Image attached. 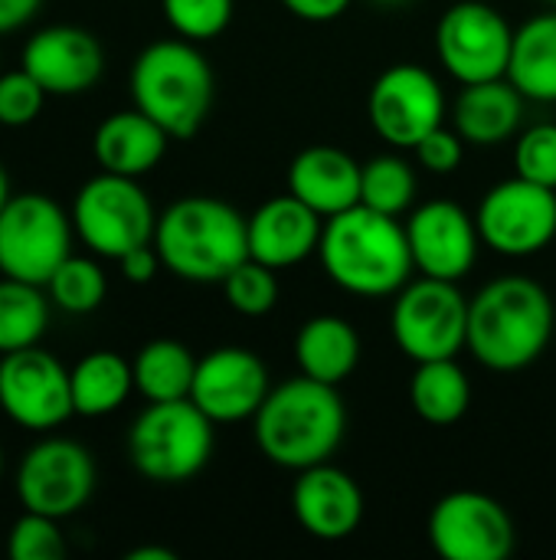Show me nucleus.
Here are the masks:
<instances>
[{
  "instance_id": "1",
  "label": "nucleus",
  "mask_w": 556,
  "mask_h": 560,
  "mask_svg": "<svg viewBox=\"0 0 556 560\" xmlns=\"http://www.w3.org/2000/svg\"><path fill=\"white\" fill-rule=\"evenodd\" d=\"M318 259L328 279L357 299L397 295L416 269L400 217L377 213L364 203L324 220Z\"/></svg>"
},
{
  "instance_id": "2",
  "label": "nucleus",
  "mask_w": 556,
  "mask_h": 560,
  "mask_svg": "<svg viewBox=\"0 0 556 560\" xmlns=\"http://www.w3.org/2000/svg\"><path fill=\"white\" fill-rule=\"evenodd\" d=\"M347 433V407L338 387L292 377L269 390L262 407L252 417V436L259 453L288 472H301L341 450Z\"/></svg>"
},
{
  "instance_id": "3",
  "label": "nucleus",
  "mask_w": 556,
  "mask_h": 560,
  "mask_svg": "<svg viewBox=\"0 0 556 560\" xmlns=\"http://www.w3.org/2000/svg\"><path fill=\"white\" fill-rule=\"evenodd\" d=\"M554 299L528 276H501L469 302V351L498 374L531 368L551 345Z\"/></svg>"
},
{
  "instance_id": "4",
  "label": "nucleus",
  "mask_w": 556,
  "mask_h": 560,
  "mask_svg": "<svg viewBox=\"0 0 556 560\" xmlns=\"http://www.w3.org/2000/svg\"><path fill=\"white\" fill-rule=\"evenodd\" d=\"M154 246L167 272L184 282H223L242 259H249L246 217L216 197H180L161 217Z\"/></svg>"
},
{
  "instance_id": "5",
  "label": "nucleus",
  "mask_w": 556,
  "mask_h": 560,
  "mask_svg": "<svg viewBox=\"0 0 556 560\" xmlns=\"http://www.w3.org/2000/svg\"><path fill=\"white\" fill-rule=\"evenodd\" d=\"M131 102L151 115L170 138H193L210 118L216 98V79L197 43L157 39L144 46L131 66Z\"/></svg>"
},
{
  "instance_id": "6",
  "label": "nucleus",
  "mask_w": 556,
  "mask_h": 560,
  "mask_svg": "<svg viewBox=\"0 0 556 560\" xmlns=\"http://www.w3.org/2000/svg\"><path fill=\"white\" fill-rule=\"evenodd\" d=\"M213 420L187 397L147 404L128 430V456L138 476L157 486L190 482L213 459Z\"/></svg>"
},
{
  "instance_id": "7",
  "label": "nucleus",
  "mask_w": 556,
  "mask_h": 560,
  "mask_svg": "<svg viewBox=\"0 0 556 560\" xmlns=\"http://www.w3.org/2000/svg\"><path fill=\"white\" fill-rule=\"evenodd\" d=\"M72 230L82 246L102 259H121L125 253L154 243L157 213L138 177L95 174L72 200Z\"/></svg>"
},
{
  "instance_id": "8",
  "label": "nucleus",
  "mask_w": 556,
  "mask_h": 560,
  "mask_svg": "<svg viewBox=\"0 0 556 560\" xmlns=\"http://www.w3.org/2000/svg\"><path fill=\"white\" fill-rule=\"evenodd\" d=\"M390 331L397 348L416 364L459 358L469 348V299L449 279L423 276L406 282L393 299Z\"/></svg>"
},
{
  "instance_id": "9",
  "label": "nucleus",
  "mask_w": 556,
  "mask_h": 560,
  "mask_svg": "<svg viewBox=\"0 0 556 560\" xmlns=\"http://www.w3.org/2000/svg\"><path fill=\"white\" fill-rule=\"evenodd\" d=\"M72 217L36 190L10 194L0 210V276L46 285L72 253Z\"/></svg>"
},
{
  "instance_id": "10",
  "label": "nucleus",
  "mask_w": 556,
  "mask_h": 560,
  "mask_svg": "<svg viewBox=\"0 0 556 560\" xmlns=\"http://www.w3.org/2000/svg\"><path fill=\"white\" fill-rule=\"evenodd\" d=\"M514 30L488 0H459L436 23V56L459 85L505 79Z\"/></svg>"
},
{
  "instance_id": "11",
  "label": "nucleus",
  "mask_w": 556,
  "mask_h": 560,
  "mask_svg": "<svg viewBox=\"0 0 556 560\" xmlns=\"http://www.w3.org/2000/svg\"><path fill=\"white\" fill-rule=\"evenodd\" d=\"M482 246L508 259L544 253L556 240V190L524 177L495 184L475 210Z\"/></svg>"
},
{
  "instance_id": "12",
  "label": "nucleus",
  "mask_w": 556,
  "mask_h": 560,
  "mask_svg": "<svg viewBox=\"0 0 556 560\" xmlns=\"http://www.w3.org/2000/svg\"><path fill=\"white\" fill-rule=\"evenodd\" d=\"M95 459L82 443L46 436L33 443L16 466V499L26 512L62 522L85 509L95 492Z\"/></svg>"
},
{
  "instance_id": "13",
  "label": "nucleus",
  "mask_w": 556,
  "mask_h": 560,
  "mask_svg": "<svg viewBox=\"0 0 556 560\" xmlns=\"http://www.w3.org/2000/svg\"><path fill=\"white\" fill-rule=\"evenodd\" d=\"M367 118L380 141L400 151H413L433 128L446 125L442 82L416 62H397L383 69L367 95Z\"/></svg>"
},
{
  "instance_id": "14",
  "label": "nucleus",
  "mask_w": 556,
  "mask_h": 560,
  "mask_svg": "<svg viewBox=\"0 0 556 560\" xmlns=\"http://www.w3.org/2000/svg\"><path fill=\"white\" fill-rule=\"evenodd\" d=\"M426 532L442 560H508L518 535L508 509L475 489L442 495L429 512Z\"/></svg>"
},
{
  "instance_id": "15",
  "label": "nucleus",
  "mask_w": 556,
  "mask_h": 560,
  "mask_svg": "<svg viewBox=\"0 0 556 560\" xmlns=\"http://www.w3.org/2000/svg\"><path fill=\"white\" fill-rule=\"evenodd\" d=\"M0 410L29 433L62 427L75 413L69 371L39 345L0 354Z\"/></svg>"
},
{
  "instance_id": "16",
  "label": "nucleus",
  "mask_w": 556,
  "mask_h": 560,
  "mask_svg": "<svg viewBox=\"0 0 556 560\" xmlns=\"http://www.w3.org/2000/svg\"><path fill=\"white\" fill-rule=\"evenodd\" d=\"M269 390H272V377L265 361L249 348L226 345L197 361L190 400L213 423H239L256 417Z\"/></svg>"
},
{
  "instance_id": "17",
  "label": "nucleus",
  "mask_w": 556,
  "mask_h": 560,
  "mask_svg": "<svg viewBox=\"0 0 556 560\" xmlns=\"http://www.w3.org/2000/svg\"><path fill=\"white\" fill-rule=\"evenodd\" d=\"M413 262L423 276L459 282L475 269L482 236L475 217L456 200H429L406 220Z\"/></svg>"
},
{
  "instance_id": "18",
  "label": "nucleus",
  "mask_w": 556,
  "mask_h": 560,
  "mask_svg": "<svg viewBox=\"0 0 556 560\" xmlns=\"http://www.w3.org/2000/svg\"><path fill=\"white\" fill-rule=\"evenodd\" d=\"M20 62L46 95H82L102 79L105 49L95 33L56 23L26 39Z\"/></svg>"
},
{
  "instance_id": "19",
  "label": "nucleus",
  "mask_w": 556,
  "mask_h": 560,
  "mask_svg": "<svg viewBox=\"0 0 556 560\" xmlns=\"http://www.w3.org/2000/svg\"><path fill=\"white\" fill-rule=\"evenodd\" d=\"M292 515L318 541H344L364 522V492L351 472L321 463L301 469L292 486Z\"/></svg>"
},
{
  "instance_id": "20",
  "label": "nucleus",
  "mask_w": 556,
  "mask_h": 560,
  "mask_svg": "<svg viewBox=\"0 0 556 560\" xmlns=\"http://www.w3.org/2000/svg\"><path fill=\"white\" fill-rule=\"evenodd\" d=\"M321 230H324V217H318L295 194L272 197L262 207H256L252 217H246L249 256L275 272L292 269L318 253Z\"/></svg>"
},
{
  "instance_id": "21",
  "label": "nucleus",
  "mask_w": 556,
  "mask_h": 560,
  "mask_svg": "<svg viewBox=\"0 0 556 560\" xmlns=\"http://www.w3.org/2000/svg\"><path fill=\"white\" fill-rule=\"evenodd\" d=\"M360 167L334 144H311L288 164V194L328 220L360 203Z\"/></svg>"
},
{
  "instance_id": "22",
  "label": "nucleus",
  "mask_w": 556,
  "mask_h": 560,
  "mask_svg": "<svg viewBox=\"0 0 556 560\" xmlns=\"http://www.w3.org/2000/svg\"><path fill=\"white\" fill-rule=\"evenodd\" d=\"M170 135L141 108L111 112L92 135V154L102 171L121 177L151 174L167 154Z\"/></svg>"
},
{
  "instance_id": "23",
  "label": "nucleus",
  "mask_w": 556,
  "mask_h": 560,
  "mask_svg": "<svg viewBox=\"0 0 556 560\" xmlns=\"http://www.w3.org/2000/svg\"><path fill=\"white\" fill-rule=\"evenodd\" d=\"M524 102L528 98L514 89L508 75L462 85L459 98L452 102V128L465 138V144L475 148L505 144L521 135Z\"/></svg>"
},
{
  "instance_id": "24",
  "label": "nucleus",
  "mask_w": 556,
  "mask_h": 560,
  "mask_svg": "<svg viewBox=\"0 0 556 560\" xmlns=\"http://www.w3.org/2000/svg\"><path fill=\"white\" fill-rule=\"evenodd\" d=\"M298 371L311 381L341 387L360 361V335L341 315H315L295 335Z\"/></svg>"
},
{
  "instance_id": "25",
  "label": "nucleus",
  "mask_w": 556,
  "mask_h": 560,
  "mask_svg": "<svg viewBox=\"0 0 556 560\" xmlns=\"http://www.w3.org/2000/svg\"><path fill=\"white\" fill-rule=\"evenodd\" d=\"M508 79L528 102H556V10L514 30Z\"/></svg>"
},
{
  "instance_id": "26",
  "label": "nucleus",
  "mask_w": 556,
  "mask_h": 560,
  "mask_svg": "<svg viewBox=\"0 0 556 560\" xmlns=\"http://www.w3.org/2000/svg\"><path fill=\"white\" fill-rule=\"evenodd\" d=\"M410 407L429 427H452L472 407V381L456 358L419 361L410 381Z\"/></svg>"
},
{
  "instance_id": "27",
  "label": "nucleus",
  "mask_w": 556,
  "mask_h": 560,
  "mask_svg": "<svg viewBox=\"0 0 556 560\" xmlns=\"http://www.w3.org/2000/svg\"><path fill=\"white\" fill-rule=\"evenodd\" d=\"M69 387L79 417H108L131 397L134 371L115 351H92L69 371Z\"/></svg>"
},
{
  "instance_id": "28",
  "label": "nucleus",
  "mask_w": 556,
  "mask_h": 560,
  "mask_svg": "<svg viewBox=\"0 0 556 560\" xmlns=\"http://www.w3.org/2000/svg\"><path fill=\"white\" fill-rule=\"evenodd\" d=\"M131 371H134V390L147 404L187 400L197 377V358L190 354L187 345L174 338H154L134 354Z\"/></svg>"
},
{
  "instance_id": "29",
  "label": "nucleus",
  "mask_w": 556,
  "mask_h": 560,
  "mask_svg": "<svg viewBox=\"0 0 556 560\" xmlns=\"http://www.w3.org/2000/svg\"><path fill=\"white\" fill-rule=\"evenodd\" d=\"M49 295L43 285L0 279V354L33 348L49 328Z\"/></svg>"
},
{
  "instance_id": "30",
  "label": "nucleus",
  "mask_w": 556,
  "mask_h": 560,
  "mask_svg": "<svg viewBox=\"0 0 556 560\" xmlns=\"http://www.w3.org/2000/svg\"><path fill=\"white\" fill-rule=\"evenodd\" d=\"M416 200V171L400 154H377L360 167V203L387 213L403 217Z\"/></svg>"
},
{
  "instance_id": "31",
  "label": "nucleus",
  "mask_w": 556,
  "mask_h": 560,
  "mask_svg": "<svg viewBox=\"0 0 556 560\" xmlns=\"http://www.w3.org/2000/svg\"><path fill=\"white\" fill-rule=\"evenodd\" d=\"M43 289H46V295H49V302L56 308H62L69 315H88L105 302L108 279H105V272H102V266L95 259L69 253Z\"/></svg>"
},
{
  "instance_id": "32",
  "label": "nucleus",
  "mask_w": 556,
  "mask_h": 560,
  "mask_svg": "<svg viewBox=\"0 0 556 560\" xmlns=\"http://www.w3.org/2000/svg\"><path fill=\"white\" fill-rule=\"evenodd\" d=\"M223 295L233 312L246 318H262L279 305V279L275 269H269L259 259H242L223 282Z\"/></svg>"
},
{
  "instance_id": "33",
  "label": "nucleus",
  "mask_w": 556,
  "mask_h": 560,
  "mask_svg": "<svg viewBox=\"0 0 556 560\" xmlns=\"http://www.w3.org/2000/svg\"><path fill=\"white\" fill-rule=\"evenodd\" d=\"M161 10L177 36L190 43H206L226 33L236 0H161Z\"/></svg>"
},
{
  "instance_id": "34",
  "label": "nucleus",
  "mask_w": 556,
  "mask_h": 560,
  "mask_svg": "<svg viewBox=\"0 0 556 560\" xmlns=\"http://www.w3.org/2000/svg\"><path fill=\"white\" fill-rule=\"evenodd\" d=\"M66 555V538L59 522L49 515L26 512L10 525L7 535V558L10 560H59Z\"/></svg>"
},
{
  "instance_id": "35",
  "label": "nucleus",
  "mask_w": 556,
  "mask_h": 560,
  "mask_svg": "<svg viewBox=\"0 0 556 560\" xmlns=\"http://www.w3.org/2000/svg\"><path fill=\"white\" fill-rule=\"evenodd\" d=\"M514 174L556 190V125L537 121L514 138Z\"/></svg>"
},
{
  "instance_id": "36",
  "label": "nucleus",
  "mask_w": 556,
  "mask_h": 560,
  "mask_svg": "<svg viewBox=\"0 0 556 560\" xmlns=\"http://www.w3.org/2000/svg\"><path fill=\"white\" fill-rule=\"evenodd\" d=\"M46 102V89L20 66L13 72H0V125L23 128L39 118Z\"/></svg>"
},
{
  "instance_id": "37",
  "label": "nucleus",
  "mask_w": 556,
  "mask_h": 560,
  "mask_svg": "<svg viewBox=\"0 0 556 560\" xmlns=\"http://www.w3.org/2000/svg\"><path fill=\"white\" fill-rule=\"evenodd\" d=\"M416 161L423 171L436 174V177H446V174H456L465 161V138L456 131V128H433L416 148H413Z\"/></svg>"
},
{
  "instance_id": "38",
  "label": "nucleus",
  "mask_w": 556,
  "mask_h": 560,
  "mask_svg": "<svg viewBox=\"0 0 556 560\" xmlns=\"http://www.w3.org/2000/svg\"><path fill=\"white\" fill-rule=\"evenodd\" d=\"M118 266H121V276H125L128 282L144 285V282H151V279L157 276V269H161L164 262H161L157 246H154V243H147V246H138V249L125 253V256L118 259Z\"/></svg>"
},
{
  "instance_id": "39",
  "label": "nucleus",
  "mask_w": 556,
  "mask_h": 560,
  "mask_svg": "<svg viewBox=\"0 0 556 560\" xmlns=\"http://www.w3.org/2000/svg\"><path fill=\"white\" fill-rule=\"evenodd\" d=\"M279 3L305 23H331L344 16L354 0H279Z\"/></svg>"
},
{
  "instance_id": "40",
  "label": "nucleus",
  "mask_w": 556,
  "mask_h": 560,
  "mask_svg": "<svg viewBox=\"0 0 556 560\" xmlns=\"http://www.w3.org/2000/svg\"><path fill=\"white\" fill-rule=\"evenodd\" d=\"M43 0H0V36L26 26L39 13Z\"/></svg>"
},
{
  "instance_id": "41",
  "label": "nucleus",
  "mask_w": 556,
  "mask_h": 560,
  "mask_svg": "<svg viewBox=\"0 0 556 560\" xmlns=\"http://www.w3.org/2000/svg\"><path fill=\"white\" fill-rule=\"evenodd\" d=\"M128 560H177L174 551H167V548H154V545H147V548H134V551H128Z\"/></svg>"
},
{
  "instance_id": "42",
  "label": "nucleus",
  "mask_w": 556,
  "mask_h": 560,
  "mask_svg": "<svg viewBox=\"0 0 556 560\" xmlns=\"http://www.w3.org/2000/svg\"><path fill=\"white\" fill-rule=\"evenodd\" d=\"M7 200H10V180H7V171L0 167V210L7 207Z\"/></svg>"
},
{
  "instance_id": "43",
  "label": "nucleus",
  "mask_w": 556,
  "mask_h": 560,
  "mask_svg": "<svg viewBox=\"0 0 556 560\" xmlns=\"http://www.w3.org/2000/svg\"><path fill=\"white\" fill-rule=\"evenodd\" d=\"M370 3H377V7H406L410 0H370Z\"/></svg>"
},
{
  "instance_id": "44",
  "label": "nucleus",
  "mask_w": 556,
  "mask_h": 560,
  "mask_svg": "<svg viewBox=\"0 0 556 560\" xmlns=\"http://www.w3.org/2000/svg\"><path fill=\"white\" fill-rule=\"evenodd\" d=\"M0 479H3V450H0Z\"/></svg>"
},
{
  "instance_id": "45",
  "label": "nucleus",
  "mask_w": 556,
  "mask_h": 560,
  "mask_svg": "<svg viewBox=\"0 0 556 560\" xmlns=\"http://www.w3.org/2000/svg\"><path fill=\"white\" fill-rule=\"evenodd\" d=\"M551 3H554V7H556V0H551Z\"/></svg>"
}]
</instances>
